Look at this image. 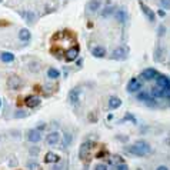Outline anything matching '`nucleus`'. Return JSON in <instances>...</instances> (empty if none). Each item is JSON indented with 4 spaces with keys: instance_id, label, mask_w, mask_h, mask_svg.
Segmentation results:
<instances>
[{
    "instance_id": "f257e3e1",
    "label": "nucleus",
    "mask_w": 170,
    "mask_h": 170,
    "mask_svg": "<svg viewBox=\"0 0 170 170\" xmlns=\"http://www.w3.org/2000/svg\"><path fill=\"white\" fill-rule=\"evenodd\" d=\"M126 152H129V153L134 154V156H146L147 153H150L152 152V147H150L146 141H137L136 145H132V146H127V147H125Z\"/></svg>"
},
{
    "instance_id": "2eb2a0df",
    "label": "nucleus",
    "mask_w": 170,
    "mask_h": 170,
    "mask_svg": "<svg viewBox=\"0 0 170 170\" xmlns=\"http://www.w3.org/2000/svg\"><path fill=\"white\" fill-rule=\"evenodd\" d=\"M154 80H156V83H157L159 87H170V80H169L167 76L160 75V73H159L157 77H156Z\"/></svg>"
},
{
    "instance_id": "a19ab883",
    "label": "nucleus",
    "mask_w": 170,
    "mask_h": 170,
    "mask_svg": "<svg viewBox=\"0 0 170 170\" xmlns=\"http://www.w3.org/2000/svg\"><path fill=\"white\" fill-rule=\"evenodd\" d=\"M82 64H83V60H79V62H77V66H82Z\"/></svg>"
},
{
    "instance_id": "72a5a7b5",
    "label": "nucleus",
    "mask_w": 170,
    "mask_h": 170,
    "mask_svg": "<svg viewBox=\"0 0 170 170\" xmlns=\"http://www.w3.org/2000/svg\"><path fill=\"white\" fill-rule=\"evenodd\" d=\"M107 150H102V152H99V153L96 154V157L97 159H103V157H106V156H107Z\"/></svg>"
},
{
    "instance_id": "f704fd0d",
    "label": "nucleus",
    "mask_w": 170,
    "mask_h": 170,
    "mask_svg": "<svg viewBox=\"0 0 170 170\" xmlns=\"http://www.w3.org/2000/svg\"><path fill=\"white\" fill-rule=\"evenodd\" d=\"M160 6H162L163 9H169V7H170L169 0H160Z\"/></svg>"
},
{
    "instance_id": "0eeeda50",
    "label": "nucleus",
    "mask_w": 170,
    "mask_h": 170,
    "mask_svg": "<svg viewBox=\"0 0 170 170\" xmlns=\"http://www.w3.org/2000/svg\"><path fill=\"white\" fill-rule=\"evenodd\" d=\"M93 146H95V143H91V141H84L83 145L80 146L79 156H80V159H82V160H83V159H86L87 156H89L90 150L93 149Z\"/></svg>"
},
{
    "instance_id": "c85d7f7f",
    "label": "nucleus",
    "mask_w": 170,
    "mask_h": 170,
    "mask_svg": "<svg viewBox=\"0 0 170 170\" xmlns=\"http://www.w3.org/2000/svg\"><path fill=\"white\" fill-rule=\"evenodd\" d=\"M23 117H27V112L26 110H16L14 112V119H23Z\"/></svg>"
},
{
    "instance_id": "f03ea898",
    "label": "nucleus",
    "mask_w": 170,
    "mask_h": 170,
    "mask_svg": "<svg viewBox=\"0 0 170 170\" xmlns=\"http://www.w3.org/2000/svg\"><path fill=\"white\" fill-rule=\"evenodd\" d=\"M152 97L154 99H166L169 100L170 97V87H153L152 89Z\"/></svg>"
},
{
    "instance_id": "423d86ee",
    "label": "nucleus",
    "mask_w": 170,
    "mask_h": 170,
    "mask_svg": "<svg viewBox=\"0 0 170 170\" xmlns=\"http://www.w3.org/2000/svg\"><path fill=\"white\" fill-rule=\"evenodd\" d=\"M141 87H143V84H141L140 80L137 79V77H133L127 83V91L129 93H136V91L141 90Z\"/></svg>"
},
{
    "instance_id": "e433bc0d",
    "label": "nucleus",
    "mask_w": 170,
    "mask_h": 170,
    "mask_svg": "<svg viewBox=\"0 0 170 170\" xmlns=\"http://www.w3.org/2000/svg\"><path fill=\"white\" fill-rule=\"evenodd\" d=\"M27 169H30V170L39 169V164H37V163H29V164H27Z\"/></svg>"
},
{
    "instance_id": "a211bd4d",
    "label": "nucleus",
    "mask_w": 170,
    "mask_h": 170,
    "mask_svg": "<svg viewBox=\"0 0 170 170\" xmlns=\"http://www.w3.org/2000/svg\"><path fill=\"white\" fill-rule=\"evenodd\" d=\"M114 10H116V6H112V4H110V6H106V7L102 10V13H100V17H102V19H107V17H110L113 13H114Z\"/></svg>"
},
{
    "instance_id": "4be33fe9",
    "label": "nucleus",
    "mask_w": 170,
    "mask_h": 170,
    "mask_svg": "<svg viewBox=\"0 0 170 170\" xmlns=\"http://www.w3.org/2000/svg\"><path fill=\"white\" fill-rule=\"evenodd\" d=\"M120 106H122V100L119 99V97L113 96V97L109 99V107H110V109H119Z\"/></svg>"
},
{
    "instance_id": "6ab92c4d",
    "label": "nucleus",
    "mask_w": 170,
    "mask_h": 170,
    "mask_svg": "<svg viewBox=\"0 0 170 170\" xmlns=\"http://www.w3.org/2000/svg\"><path fill=\"white\" fill-rule=\"evenodd\" d=\"M21 14L25 17L26 23H29V25H33L34 21H36V14H34L33 12H30V10H26V12H23Z\"/></svg>"
},
{
    "instance_id": "5701e85b",
    "label": "nucleus",
    "mask_w": 170,
    "mask_h": 170,
    "mask_svg": "<svg viewBox=\"0 0 170 170\" xmlns=\"http://www.w3.org/2000/svg\"><path fill=\"white\" fill-rule=\"evenodd\" d=\"M30 37H32V34H30V32L27 29H21L19 32V39H20L21 42H29Z\"/></svg>"
},
{
    "instance_id": "79ce46f5",
    "label": "nucleus",
    "mask_w": 170,
    "mask_h": 170,
    "mask_svg": "<svg viewBox=\"0 0 170 170\" xmlns=\"http://www.w3.org/2000/svg\"><path fill=\"white\" fill-rule=\"evenodd\" d=\"M0 106H2V100H0Z\"/></svg>"
},
{
    "instance_id": "cd10ccee",
    "label": "nucleus",
    "mask_w": 170,
    "mask_h": 170,
    "mask_svg": "<svg viewBox=\"0 0 170 170\" xmlns=\"http://www.w3.org/2000/svg\"><path fill=\"white\" fill-rule=\"evenodd\" d=\"M149 97H150V95L147 93V91H140V93L137 95V100H139V102H143V103H145Z\"/></svg>"
},
{
    "instance_id": "6e6552de",
    "label": "nucleus",
    "mask_w": 170,
    "mask_h": 170,
    "mask_svg": "<svg viewBox=\"0 0 170 170\" xmlns=\"http://www.w3.org/2000/svg\"><path fill=\"white\" fill-rule=\"evenodd\" d=\"M80 97H82V89H80V87H75V89H71V90L69 91V100H70L71 104L77 103L80 100Z\"/></svg>"
},
{
    "instance_id": "4c0bfd02",
    "label": "nucleus",
    "mask_w": 170,
    "mask_h": 170,
    "mask_svg": "<svg viewBox=\"0 0 170 170\" xmlns=\"http://www.w3.org/2000/svg\"><path fill=\"white\" fill-rule=\"evenodd\" d=\"M96 170H107L109 167L106 166V164H97V166H95Z\"/></svg>"
},
{
    "instance_id": "c9c22d12",
    "label": "nucleus",
    "mask_w": 170,
    "mask_h": 170,
    "mask_svg": "<svg viewBox=\"0 0 170 170\" xmlns=\"http://www.w3.org/2000/svg\"><path fill=\"white\" fill-rule=\"evenodd\" d=\"M39 152H40L39 147H32V149H30V154H32V156H37Z\"/></svg>"
},
{
    "instance_id": "393cba45",
    "label": "nucleus",
    "mask_w": 170,
    "mask_h": 170,
    "mask_svg": "<svg viewBox=\"0 0 170 170\" xmlns=\"http://www.w3.org/2000/svg\"><path fill=\"white\" fill-rule=\"evenodd\" d=\"M109 164H110V166H116V164H119V163H123V159L120 157V156H113V157H110L109 159Z\"/></svg>"
},
{
    "instance_id": "ddd939ff",
    "label": "nucleus",
    "mask_w": 170,
    "mask_h": 170,
    "mask_svg": "<svg viewBox=\"0 0 170 170\" xmlns=\"http://www.w3.org/2000/svg\"><path fill=\"white\" fill-rule=\"evenodd\" d=\"M40 102H42V99H40L39 96H29V97L25 100L27 107H37L39 104H40Z\"/></svg>"
},
{
    "instance_id": "dca6fc26",
    "label": "nucleus",
    "mask_w": 170,
    "mask_h": 170,
    "mask_svg": "<svg viewBox=\"0 0 170 170\" xmlns=\"http://www.w3.org/2000/svg\"><path fill=\"white\" fill-rule=\"evenodd\" d=\"M7 86L10 89H20L21 86V80L17 77V76H10L7 80Z\"/></svg>"
},
{
    "instance_id": "7c9ffc66",
    "label": "nucleus",
    "mask_w": 170,
    "mask_h": 170,
    "mask_svg": "<svg viewBox=\"0 0 170 170\" xmlns=\"http://www.w3.org/2000/svg\"><path fill=\"white\" fill-rule=\"evenodd\" d=\"M114 169H117V170H127L129 166L126 164L125 162H123V163H119V164H116V166H114Z\"/></svg>"
},
{
    "instance_id": "473e14b6",
    "label": "nucleus",
    "mask_w": 170,
    "mask_h": 170,
    "mask_svg": "<svg viewBox=\"0 0 170 170\" xmlns=\"http://www.w3.org/2000/svg\"><path fill=\"white\" fill-rule=\"evenodd\" d=\"M52 52H53V54L56 56V57H59V59L63 56V50H62V49H53Z\"/></svg>"
},
{
    "instance_id": "f8f14e48",
    "label": "nucleus",
    "mask_w": 170,
    "mask_h": 170,
    "mask_svg": "<svg viewBox=\"0 0 170 170\" xmlns=\"http://www.w3.org/2000/svg\"><path fill=\"white\" fill-rule=\"evenodd\" d=\"M164 59H166V49H163L162 46L159 44L157 47H156V52H154V60L162 63Z\"/></svg>"
},
{
    "instance_id": "39448f33",
    "label": "nucleus",
    "mask_w": 170,
    "mask_h": 170,
    "mask_svg": "<svg viewBox=\"0 0 170 170\" xmlns=\"http://www.w3.org/2000/svg\"><path fill=\"white\" fill-rule=\"evenodd\" d=\"M114 17H116V20L119 21V23H126V21L129 20V13L127 10H126L125 7H116V10H114Z\"/></svg>"
},
{
    "instance_id": "4468645a",
    "label": "nucleus",
    "mask_w": 170,
    "mask_h": 170,
    "mask_svg": "<svg viewBox=\"0 0 170 170\" xmlns=\"http://www.w3.org/2000/svg\"><path fill=\"white\" fill-rule=\"evenodd\" d=\"M46 141H47V145L50 146H56L60 141V134H59L57 132H52L47 134V139H46Z\"/></svg>"
},
{
    "instance_id": "bb28decb",
    "label": "nucleus",
    "mask_w": 170,
    "mask_h": 170,
    "mask_svg": "<svg viewBox=\"0 0 170 170\" xmlns=\"http://www.w3.org/2000/svg\"><path fill=\"white\" fill-rule=\"evenodd\" d=\"M71 140H73V137H71L70 133H63V145H64V147H67V146L71 143Z\"/></svg>"
},
{
    "instance_id": "20e7f679",
    "label": "nucleus",
    "mask_w": 170,
    "mask_h": 170,
    "mask_svg": "<svg viewBox=\"0 0 170 170\" xmlns=\"http://www.w3.org/2000/svg\"><path fill=\"white\" fill-rule=\"evenodd\" d=\"M77 56H79V47H77V46H70V47H67L66 52H64V59H66L67 62L76 60Z\"/></svg>"
},
{
    "instance_id": "a878e982",
    "label": "nucleus",
    "mask_w": 170,
    "mask_h": 170,
    "mask_svg": "<svg viewBox=\"0 0 170 170\" xmlns=\"http://www.w3.org/2000/svg\"><path fill=\"white\" fill-rule=\"evenodd\" d=\"M47 76H49L50 79H57L59 76H60V71L57 69H53V67H50L49 70H47Z\"/></svg>"
},
{
    "instance_id": "b1692460",
    "label": "nucleus",
    "mask_w": 170,
    "mask_h": 170,
    "mask_svg": "<svg viewBox=\"0 0 170 170\" xmlns=\"http://www.w3.org/2000/svg\"><path fill=\"white\" fill-rule=\"evenodd\" d=\"M0 59H2L4 63H12V62H14V54L9 53V52H3L2 56H0Z\"/></svg>"
},
{
    "instance_id": "f3484780",
    "label": "nucleus",
    "mask_w": 170,
    "mask_h": 170,
    "mask_svg": "<svg viewBox=\"0 0 170 170\" xmlns=\"http://www.w3.org/2000/svg\"><path fill=\"white\" fill-rule=\"evenodd\" d=\"M140 7H141V10H143V13L146 14V17H147V20L153 23V21H154V17H156V16H154V12H153V10H152L150 7H147V6H146V4H143V3H140Z\"/></svg>"
},
{
    "instance_id": "9b49d317",
    "label": "nucleus",
    "mask_w": 170,
    "mask_h": 170,
    "mask_svg": "<svg viewBox=\"0 0 170 170\" xmlns=\"http://www.w3.org/2000/svg\"><path fill=\"white\" fill-rule=\"evenodd\" d=\"M27 139H29L32 143H39V141L42 140V133H40V130H37V129H33V130H30V132L27 133Z\"/></svg>"
},
{
    "instance_id": "1a4fd4ad",
    "label": "nucleus",
    "mask_w": 170,
    "mask_h": 170,
    "mask_svg": "<svg viewBox=\"0 0 170 170\" xmlns=\"http://www.w3.org/2000/svg\"><path fill=\"white\" fill-rule=\"evenodd\" d=\"M102 2L103 0H89L86 4L87 13H96L100 9V6H102Z\"/></svg>"
},
{
    "instance_id": "412c9836",
    "label": "nucleus",
    "mask_w": 170,
    "mask_h": 170,
    "mask_svg": "<svg viewBox=\"0 0 170 170\" xmlns=\"http://www.w3.org/2000/svg\"><path fill=\"white\" fill-rule=\"evenodd\" d=\"M59 160H60V156H57L56 153H52V152H49V153L44 156L46 163H57Z\"/></svg>"
},
{
    "instance_id": "ea45409f",
    "label": "nucleus",
    "mask_w": 170,
    "mask_h": 170,
    "mask_svg": "<svg viewBox=\"0 0 170 170\" xmlns=\"http://www.w3.org/2000/svg\"><path fill=\"white\" fill-rule=\"evenodd\" d=\"M157 170H167V167H166V166H159Z\"/></svg>"
},
{
    "instance_id": "7ed1b4c3",
    "label": "nucleus",
    "mask_w": 170,
    "mask_h": 170,
    "mask_svg": "<svg viewBox=\"0 0 170 170\" xmlns=\"http://www.w3.org/2000/svg\"><path fill=\"white\" fill-rule=\"evenodd\" d=\"M129 56V49L126 46H119L112 52V59L113 60H126Z\"/></svg>"
},
{
    "instance_id": "2f4dec72",
    "label": "nucleus",
    "mask_w": 170,
    "mask_h": 170,
    "mask_svg": "<svg viewBox=\"0 0 170 170\" xmlns=\"http://www.w3.org/2000/svg\"><path fill=\"white\" fill-rule=\"evenodd\" d=\"M126 120H130V122H132V123H137V120H136V119H134V117H133L132 114H129V113H126L125 119H123V120H122V122H126Z\"/></svg>"
},
{
    "instance_id": "aec40b11",
    "label": "nucleus",
    "mask_w": 170,
    "mask_h": 170,
    "mask_svg": "<svg viewBox=\"0 0 170 170\" xmlns=\"http://www.w3.org/2000/svg\"><path fill=\"white\" fill-rule=\"evenodd\" d=\"M91 54H93L95 57L102 59V57H104V56H106V49H104V47H102V46H97V47H95V49L91 50Z\"/></svg>"
},
{
    "instance_id": "c756f323",
    "label": "nucleus",
    "mask_w": 170,
    "mask_h": 170,
    "mask_svg": "<svg viewBox=\"0 0 170 170\" xmlns=\"http://www.w3.org/2000/svg\"><path fill=\"white\" fill-rule=\"evenodd\" d=\"M164 34H166V27H164L163 25H160L159 26V29H157V36L159 37H162V36H164Z\"/></svg>"
},
{
    "instance_id": "58836bf2",
    "label": "nucleus",
    "mask_w": 170,
    "mask_h": 170,
    "mask_svg": "<svg viewBox=\"0 0 170 170\" xmlns=\"http://www.w3.org/2000/svg\"><path fill=\"white\" fill-rule=\"evenodd\" d=\"M157 14H159V16H160V17H164V16H166V12H164L163 9H160V10H159V12H157Z\"/></svg>"
},
{
    "instance_id": "9d476101",
    "label": "nucleus",
    "mask_w": 170,
    "mask_h": 170,
    "mask_svg": "<svg viewBox=\"0 0 170 170\" xmlns=\"http://www.w3.org/2000/svg\"><path fill=\"white\" fill-rule=\"evenodd\" d=\"M159 71L156 70V69H152V67H149V69H146V70H143V73H141V77L145 80H147V82H150V80H154L156 77H157Z\"/></svg>"
}]
</instances>
